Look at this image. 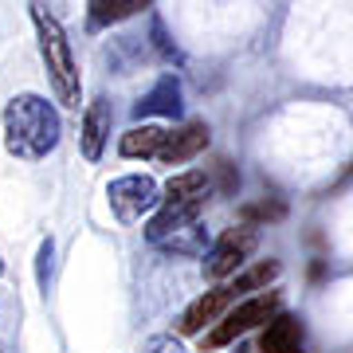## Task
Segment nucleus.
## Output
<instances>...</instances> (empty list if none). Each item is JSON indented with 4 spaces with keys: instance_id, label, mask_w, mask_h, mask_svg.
<instances>
[{
    "instance_id": "obj_12",
    "label": "nucleus",
    "mask_w": 353,
    "mask_h": 353,
    "mask_svg": "<svg viewBox=\"0 0 353 353\" xmlns=\"http://www.w3.org/2000/svg\"><path fill=\"white\" fill-rule=\"evenodd\" d=\"M263 353H303V322L290 314H275L267 322L263 338H259Z\"/></svg>"
},
{
    "instance_id": "obj_5",
    "label": "nucleus",
    "mask_w": 353,
    "mask_h": 353,
    "mask_svg": "<svg viewBox=\"0 0 353 353\" xmlns=\"http://www.w3.org/2000/svg\"><path fill=\"white\" fill-rule=\"evenodd\" d=\"M255 243H259V232L252 224H236L228 228L224 236L204 252V279H228L236 275L243 263H248V255L255 252Z\"/></svg>"
},
{
    "instance_id": "obj_11",
    "label": "nucleus",
    "mask_w": 353,
    "mask_h": 353,
    "mask_svg": "<svg viewBox=\"0 0 353 353\" xmlns=\"http://www.w3.org/2000/svg\"><path fill=\"white\" fill-rule=\"evenodd\" d=\"M204 212V204H165L161 212L150 220V228H145V240L157 248V243L165 240V236H173V232H181V228L196 224Z\"/></svg>"
},
{
    "instance_id": "obj_21",
    "label": "nucleus",
    "mask_w": 353,
    "mask_h": 353,
    "mask_svg": "<svg viewBox=\"0 0 353 353\" xmlns=\"http://www.w3.org/2000/svg\"><path fill=\"white\" fill-rule=\"evenodd\" d=\"M145 4H150V0H138V8H145Z\"/></svg>"
},
{
    "instance_id": "obj_16",
    "label": "nucleus",
    "mask_w": 353,
    "mask_h": 353,
    "mask_svg": "<svg viewBox=\"0 0 353 353\" xmlns=\"http://www.w3.org/2000/svg\"><path fill=\"white\" fill-rule=\"evenodd\" d=\"M279 275V263H255V267H248V271H240V275H232V283H228V287L236 290V294H248V290H267V283H271V279Z\"/></svg>"
},
{
    "instance_id": "obj_10",
    "label": "nucleus",
    "mask_w": 353,
    "mask_h": 353,
    "mask_svg": "<svg viewBox=\"0 0 353 353\" xmlns=\"http://www.w3.org/2000/svg\"><path fill=\"white\" fill-rule=\"evenodd\" d=\"M212 189H216L212 176L201 173V169H189V173H176V176H169V181H165L161 201L165 204H204Z\"/></svg>"
},
{
    "instance_id": "obj_22",
    "label": "nucleus",
    "mask_w": 353,
    "mask_h": 353,
    "mask_svg": "<svg viewBox=\"0 0 353 353\" xmlns=\"http://www.w3.org/2000/svg\"><path fill=\"white\" fill-rule=\"evenodd\" d=\"M0 271H4V259H0Z\"/></svg>"
},
{
    "instance_id": "obj_9",
    "label": "nucleus",
    "mask_w": 353,
    "mask_h": 353,
    "mask_svg": "<svg viewBox=\"0 0 353 353\" xmlns=\"http://www.w3.org/2000/svg\"><path fill=\"white\" fill-rule=\"evenodd\" d=\"M110 102L106 99H94L87 102L83 110V134H79V145H83V157L87 161H99L102 150H106V138H110Z\"/></svg>"
},
{
    "instance_id": "obj_13",
    "label": "nucleus",
    "mask_w": 353,
    "mask_h": 353,
    "mask_svg": "<svg viewBox=\"0 0 353 353\" xmlns=\"http://www.w3.org/2000/svg\"><path fill=\"white\" fill-rule=\"evenodd\" d=\"M169 138V130L165 126H150V122H141V126H130L118 141V153L122 157H157Z\"/></svg>"
},
{
    "instance_id": "obj_14",
    "label": "nucleus",
    "mask_w": 353,
    "mask_h": 353,
    "mask_svg": "<svg viewBox=\"0 0 353 353\" xmlns=\"http://www.w3.org/2000/svg\"><path fill=\"white\" fill-rule=\"evenodd\" d=\"M157 252H169V255H204L208 252V228L196 220V224L181 228V232H173V236H165L161 243H157Z\"/></svg>"
},
{
    "instance_id": "obj_4",
    "label": "nucleus",
    "mask_w": 353,
    "mask_h": 353,
    "mask_svg": "<svg viewBox=\"0 0 353 353\" xmlns=\"http://www.w3.org/2000/svg\"><path fill=\"white\" fill-rule=\"evenodd\" d=\"M161 201V189H157V181L145 173H126V176H114L110 185H106V204H110V212L122 220V224H138L145 212H153Z\"/></svg>"
},
{
    "instance_id": "obj_20",
    "label": "nucleus",
    "mask_w": 353,
    "mask_h": 353,
    "mask_svg": "<svg viewBox=\"0 0 353 353\" xmlns=\"http://www.w3.org/2000/svg\"><path fill=\"white\" fill-rule=\"evenodd\" d=\"M236 353H259V350H255V345H240Z\"/></svg>"
},
{
    "instance_id": "obj_17",
    "label": "nucleus",
    "mask_w": 353,
    "mask_h": 353,
    "mask_svg": "<svg viewBox=\"0 0 353 353\" xmlns=\"http://www.w3.org/2000/svg\"><path fill=\"white\" fill-rule=\"evenodd\" d=\"M141 353H189V350H185L181 338H173V334H153V338L141 345Z\"/></svg>"
},
{
    "instance_id": "obj_1",
    "label": "nucleus",
    "mask_w": 353,
    "mask_h": 353,
    "mask_svg": "<svg viewBox=\"0 0 353 353\" xmlns=\"http://www.w3.org/2000/svg\"><path fill=\"white\" fill-rule=\"evenodd\" d=\"M0 126H4V150L20 161H43L48 153H55V145L63 138L59 110L43 94L8 99V106L0 114Z\"/></svg>"
},
{
    "instance_id": "obj_15",
    "label": "nucleus",
    "mask_w": 353,
    "mask_h": 353,
    "mask_svg": "<svg viewBox=\"0 0 353 353\" xmlns=\"http://www.w3.org/2000/svg\"><path fill=\"white\" fill-rule=\"evenodd\" d=\"M138 12V0H87V20L90 28L99 32V28H114L122 24L126 16Z\"/></svg>"
},
{
    "instance_id": "obj_23",
    "label": "nucleus",
    "mask_w": 353,
    "mask_h": 353,
    "mask_svg": "<svg viewBox=\"0 0 353 353\" xmlns=\"http://www.w3.org/2000/svg\"><path fill=\"white\" fill-rule=\"evenodd\" d=\"M0 353H4V345H0Z\"/></svg>"
},
{
    "instance_id": "obj_6",
    "label": "nucleus",
    "mask_w": 353,
    "mask_h": 353,
    "mask_svg": "<svg viewBox=\"0 0 353 353\" xmlns=\"http://www.w3.org/2000/svg\"><path fill=\"white\" fill-rule=\"evenodd\" d=\"M204 150H208V122H189V126H181V130H169V138H165L157 161L161 165H185V161H192V157H201Z\"/></svg>"
},
{
    "instance_id": "obj_2",
    "label": "nucleus",
    "mask_w": 353,
    "mask_h": 353,
    "mask_svg": "<svg viewBox=\"0 0 353 353\" xmlns=\"http://www.w3.org/2000/svg\"><path fill=\"white\" fill-rule=\"evenodd\" d=\"M32 24H36L39 55H43V67H48L55 99L63 102L67 110H79V102H83V79H79V63H75V55H71V39H67L63 24L55 20V12L43 8V0H32Z\"/></svg>"
},
{
    "instance_id": "obj_18",
    "label": "nucleus",
    "mask_w": 353,
    "mask_h": 353,
    "mask_svg": "<svg viewBox=\"0 0 353 353\" xmlns=\"http://www.w3.org/2000/svg\"><path fill=\"white\" fill-rule=\"evenodd\" d=\"M51 255H55V243L43 240L39 243V255H36V267H39V287L48 290V275H51Z\"/></svg>"
},
{
    "instance_id": "obj_7",
    "label": "nucleus",
    "mask_w": 353,
    "mask_h": 353,
    "mask_svg": "<svg viewBox=\"0 0 353 353\" xmlns=\"http://www.w3.org/2000/svg\"><path fill=\"white\" fill-rule=\"evenodd\" d=\"M236 299H240V294L228 287V283H224V287H216V290H204L201 299H196V303H189V310L181 314V334H201V330L212 326L216 318L224 314Z\"/></svg>"
},
{
    "instance_id": "obj_19",
    "label": "nucleus",
    "mask_w": 353,
    "mask_h": 353,
    "mask_svg": "<svg viewBox=\"0 0 353 353\" xmlns=\"http://www.w3.org/2000/svg\"><path fill=\"white\" fill-rule=\"evenodd\" d=\"M236 189H240V173H236L228 161H220V192H228V196H232Z\"/></svg>"
},
{
    "instance_id": "obj_8",
    "label": "nucleus",
    "mask_w": 353,
    "mask_h": 353,
    "mask_svg": "<svg viewBox=\"0 0 353 353\" xmlns=\"http://www.w3.org/2000/svg\"><path fill=\"white\" fill-rule=\"evenodd\" d=\"M185 102H181V79L176 75H161L150 87V94H141L134 106V118H181Z\"/></svg>"
},
{
    "instance_id": "obj_3",
    "label": "nucleus",
    "mask_w": 353,
    "mask_h": 353,
    "mask_svg": "<svg viewBox=\"0 0 353 353\" xmlns=\"http://www.w3.org/2000/svg\"><path fill=\"white\" fill-rule=\"evenodd\" d=\"M275 314H279V294H275V290H263V294L240 299V303H236L224 318H220V326H216L212 334L201 341V345H204V350H220V345H232V341L240 338V334H248V330L259 326V322H271Z\"/></svg>"
}]
</instances>
